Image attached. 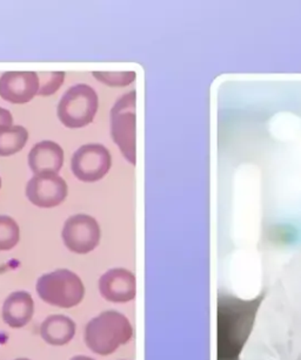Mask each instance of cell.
Returning a JSON list of instances; mask_svg holds the SVG:
<instances>
[{
	"label": "cell",
	"instance_id": "6da1fadb",
	"mask_svg": "<svg viewBox=\"0 0 301 360\" xmlns=\"http://www.w3.org/2000/svg\"><path fill=\"white\" fill-rule=\"evenodd\" d=\"M131 335V325L126 317L116 311H107L87 324L85 342L93 352L107 356L126 344Z\"/></svg>",
	"mask_w": 301,
	"mask_h": 360
},
{
	"label": "cell",
	"instance_id": "7a4b0ae2",
	"mask_svg": "<svg viewBox=\"0 0 301 360\" xmlns=\"http://www.w3.org/2000/svg\"><path fill=\"white\" fill-rule=\"evenodd\" d=\"M37 292L47 304L68 309L82 302L85 288L75 272L61 269L42 276L37 283Z\"/></svg>",
	"mask_w": 301,
	"mask_h": 360
},
{
	"label": "cell",
	"instance_id": "3957f363",
	"mask_svg": "<svg viewBox=\"0 0 301 360\" xmlns=\"http://www.w3.org/2000/svg\"><path fill=\"white\" fill-rule=\"evenodd\" d=\"M98 110V96L89 85L79 84L65 93L58 105V117L68 128H82L92 122Z\"/></svg>",
	"mask_w": 301,
	"mask_h": 360
},
{
	"label": "cell",
	"instance_id": "277c9868",
	"mask_svg": "<svg viewBox=\"0 0 301 360\" xmlns=\"http://www.w3.org/2000/svg\"><path fill=\"white\" fill-rule=\"evenodd\" d=\"M71 165L77 179L84 182H96L110 169V153L102 145L82 146L73 154Z\"/></svg>",
	"mask_w": 301,
	"mask_h": 360
},
{
	"label": "cell",
	"instance_id": "5b68a950",
	"mask_svg": "<svg viewBox=\"0 0 301 360\" xmlns=\"http://www.w3.org/2000/svg\"><path fill=\"white\" fill-rule=\"evenodd\" d=\"M63 240L66 248L75 254H87L99 243V226L91 216H71L65 222Z\"/></svg>",
	"mask_w": 301,
	"mask_h": 360
},
{
	"label": "cell",
	"instance_id": "8992f818",
	"mask_svg": "<svg viewBox=\"0 0 301 360\" xmlns=\"http://www.w3.org/2000/svg\"><path fill=\"white\" fill-rule=\"evenodd\" d=\"M68 184L58 174H38L26 186V196L40 208H54L68 196Z\"/></svg>",
	"mask_w": 301,
	"mask_h": 360
},
{
	"label": "cell",
	"instance_id": "52a82bcc",
	"mask_svg": "<svg viewBox=\"0 0 301 360\" xmlns=\"http://www.w3.org/2000/svg\"><path fill=\"white\" fill-rule=\"evenodd\" d=\"M36 72H6L0 78V96L12 103H26L38 94Z\"/></svg>",
	"mask_w": 301,
	"mask_h": 360
},
{
	"label": "cell",
	"instance_id": "ba28073f",
	"mask_svg": "<svg viewBox=\"0 0 301 360\" xmlns=\"http://www.w3.org/2000/svg\"><path fill=\"white\" fill-rule=\"evenodd\" d=\"M100 292L107 300L125 303L135 297V277L123 269H114L100 278Z\"/></svg>",
	"mask_w": 301,
	"mask_h": 360
},
{
	"label": "cell",
	"instance_id": "9c48e42d",
	"mask_svg": "<svg viewBox=\"0 0 301 360\" xmlns=\"http://www.w3.org/2000/svg\"><path fill=\"white\" fill-rule=\"evenodd\" d=\"M64 162V150L54 141L37 143L29 154V166L35 175L58 174Z\"/></svg>",
	"mask_w": 301,
	"mask_h": 360
},
{
	"label": "cell",
	"instance_id": "30bf717a",
	"mask_svg": "<svg viewBox=\"0 0 301 360\" xmlns=\"http://www.w3.org/2000/svg\"><path fill=\"white\" fill-rule=\"evenodd\" d=\"M33 312L35 303L31 295L25 291H17L5 300L3 319L10 328H23L32 319Z\"/></svg>",
	"mask_w": 301,
	"mask_h": 360
},
{
	"label": "cell",
	"instance_id": "8fae6325",
	"mask_svg": "<svg viewBox=\"0 0 301 360\" xmlns=\"http://www.w3.org/2000/svg\"><path fill=\"white\" fill-rule=\"evenodd\" d=\"M40 335L51 345H65L75 337V324L66 316H51L42 324Z\"/></svg>",
	"mask_w": 301,
	"mask_h": 360
},
{
	"label": "cell",
	"instance_id": "7c38bea8",
	"mask_svg": "<svg viewBox=\"0 0 301 360\" xmlns=\"http://www.w3.org/2000/svg\"><path fill=\"white\" fill-rule=\"evenodd\" d=\"M29 133L23 126H12L0 131V156L13 155L25 147Z\"/></svg>",
	"mask_w": 301,
	"mask_h": 360
},
{
	"label": "cell",
	"instance_id": "4fadbf2b",
	"mask_svg": "<svg viewBox=\"0 0 301 360\" xmlns=\"http://www.w3.org/2000/svg\"><path fill=\"white\" fill-rule=\"evenodd\" d=\"M20 240V230L10 216H0V250H11Z\"/></svg>",
	"mask_w": 301,
	"mask_h": 360
},
{
	"label": "cell",
	"instance_id": "5bb4252c",
	"mask_svg": "<svg viewBox=\"0 0 301 360\" xmlns=\"http://www.w3.org/2000/svg\"><path fill=\"white\" fill-rule=\"evenodd\" d=\"M39 79V89L38 96H52L61 89L65 79L64 72H40L38 73Z\"/></svg>",
	"mask_w": 301,
	"mask_h": 360
},
{
	"label": "cell",
	"instance_id": "9a60e30c",
	"mask_svg": "<svg viewBox=\"0 0 301 360\" xmlns=\"http://www.w3.org/2000/svg\"><path fill=\"white\" fill-rule=\"evenodd\" d=\"M93 75L98 80L105 82L107 85L117 86L128 84V80L125 79V75H117V73L112 75V73H99V72H96V73H93Z\"/></svg>",
	"mask_w": 301,
	"mask_h": 360
},
{
	"label": "cell",
	"instance_id": "2e32d148",
	"mask_svg": "<svg viewBox=\"0 0 301 360\" xmlns=\"http://www.w3.org/2000/svg\"><path fill=\"white\" fill-rule=\"evenodd\" d=\"M12 124H13V117H12L11 113L0 107V131L5 128L12 127Z\"/></svg>",
	"mask_w": 301,
	"mask_h": 360
},
{
	"label": "cell",
	"instance_id": "e0dca14e",
	"mask_svg": "<svg viewBox=\"0 0 301 360\" xmlns=\"http://www.w3.org/2000/svg\"><path fill=\"white\" fill-rule=\"evenodd\" d=\"M71 360H94V359H92V358H90V356H75V358H72Z\"/></svg>",
	"mask_w": 301,
	"mask_h": 360
},
{
	"label": "cell",
	"instance_id": "ac0fdd59",
	"mask_svg": "<svg viewBox=\"0 0 301 360\" xmlns=\"http://www.w3.org/2000/svg\"><path fill=\"white\" fill-rule=\"evenodd\" d=\"M0 187H1V179H0Z\"/></svg>",
	"mask_w": 301,
	"mask_h": 360
},
{
	"label": "cell",
	"instance_id": "d6986e66",
	"mask_svg": "<svg viewBox=\"0 0 301 360\" xmlns=\"http://www.w3.org/2000/svg\"><path fill=\"white\" fill-rule=\"evenodd\" d=\"M17 360H29V359H17Z\"/></svg>",
	"mask_w": 301,
	"mask_h": 360
}]
</instances>
